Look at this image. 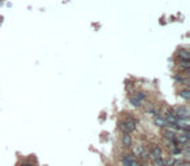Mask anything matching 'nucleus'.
<instances>
[{"instance_id": "nucleus-1", "label": "nucleus", "mask_w": 190, "mask_h": 166, "mask_svg": "<svg viewBox=\"0 0 190 166\" xmlns=\"http://www.w3.org/2000/svg\"><path fill=\"white\" fill-rule=\"evenodd\" d=\"M117 127L122 134H132V132L135 131V129H137V121L129 117V118L124 119V121H120Z\"/></svg>"}, {"instance_id": "nucleus-2", "label": "nucleus", "mask_w": 190, "mask_h": 166, "mask_svg": "<svg viewBox=\"0 0 190 166\" xmlns=\"http://www.w3.org/2000/svg\"><path fill=\"white\" fill-rule=\"evenodd\" d=\"M189 129H190L189 118H177L175 130H178V131H189Z\"/></svg>"}, {"instance_id": "nucleus-3", "label": "nucleus", "mask_w": 190, "mask_h": 166, "mask_svg": "<svg viewBox=\"0 0 190 166\" xmlns=\"http://www.w3.org/2000/svg\"><path fill=\"white\" fill-rule=\"evenodd\" d=\"M163 156V152H161V148L159 145L154 144L153 147H151L150 152H149V158L151 160V161H154V160H158V158H161Z\"/></svg>"}, {"instance_id": "nucleus-4", "label": "nucleus", "mask_w": 190, "mask_h": 166, "mask_svg": "<svg viewBox=\"0 0 190 166\" xmlns=\"http://www.w3.org/2000/svg\"><path fill=\"white\" fill-rule=\"evenodd\" d=\"M175 110V114H176V117L177 118H189V109H188V107H178V108H176V109H173Z\"/></svg>"}, {"instance_id": "nucleus-5", "label": "nucleus", "mask_w": 190, "mask_h": 166, "mask_svg": "<svg viewBox=\"0 0 190 166\" xmlns=\"http://www.w3.org/2000/svg\"><path fill=\"white\" fill-rule=\"evenodd\" d=\"M178 69L185 75H189V70H190V60H180L178 61Z\"/></svg>"}, {"instance_id": "nucleus-6", "label": "nucleus", "mask_w": 190, "mask_h": 166, "mask_svg": "<svg viewBox=\"0 0 190 166\" xmlns=\"http://www.w3.org/2000/svg\"><path fill=\"white\" fill-rule=\"evenodd\" d=\"M164 138L168 143H172L176 140V132L173 129H169V127H165L164 129Z\"/></svg>"}, {"instance_id": "nucleus-7", "label": "nucleus", "mask_w": 190, "mask_h": 166, "mask_svg": "<svg viewBox=\"0 0 190 166\" xmlns=\"http://www.w3.org/2000/svg\"><path fill=\"white\" fill-rule=\"evenodd\" d=\"M154 123H155L156 127H159V129H165V127H167L165 119H164V117H161L160 114L154 117Z\"/></svg>"}, {"instance_id": "nucleus-8", "label": "nucleus", "mask_w": 190, "mask_h": 166, "mask_svg": "<svg viewBox=\"0 0 190 166\" xmlns=\"http://www.w3.org/2000/svg\"><path fill=\"white\" fill-rule=\"evenodd\" d=\"M134 156H137L138 158H147V152L142 145H138L134 148Z\"/></svg>"}, {"instance_id": "nucleus-9", "label": "nucleus", "mask_w": 190, "mask_h": 166, "mask_svg": "<svg viewBox=\"0 0 190 166\" xmlns=\"http://www.w3.org/2000/svg\"><path fill=\"white\" fill-rule=\"evenodd\" d=\"M177 55H178V58L180 60H190V53H189L188 48H180Z\"/></svg>"}, {"instance_id": "nucleus-10", "label": "nucleus", "mask_w": 190, "mask_h": 166, "mask_svg": "<svg viewBox=\"0 0 190 166\" xmlns=\"http://www.w3.org/2000/svg\"><path fill=\"white\" fill-rule=\"evenodd\" d=\"M129 103L132 104V107H134V108H141V107H142V104H143V103L135 95H130V97H129Z\"/></svg>"}, {"instance_id": "nucleus-11", "label": "nucleus", "mask_w": 190, "mask_h": 166, "mask_svg": "<svg viewBox=\"0 0 190 166\" xmlns=\"http://www.w3.org/2000/svg\"><path fill=\"white\" fill-rule=\"evenodd\" d=\"M121 143H122V147H125V148H129L130 145H132V136H130V134H124L122 135V139H121Z\"/></svg>"}, {"instance_id": "nucleus-12", "label": "nucleus", "mask_w": 190, "mask_h": 166, "mask_svg": "<svg viewBox=\"0 0 190 166\" xmlns=\"http://www.w3.org/2000/svg\"><path fill=\"white\" fill-rule=\"evenodd\" d=\"M146 112H147L149 114H153L154 117H155V115H159V114H160L159 108H158V107H154V105H150V107H147Z\"/></svg>"}, {"instance_id": "nucleus-13", "label": "nucleus", "mask_w": 190, "mask_h": 166, "mask_svg": "<svg viewBox=\"0 0 190 166\" xmlns=\"http://www.w3.org/2000/svg\"><path fill=\"white\" fill-rule=\"evenodd\" d=\"M178 95H180V97H181V99H184V100H185V101H188L189 99H190V91L188 90V88H185V90L180 91V93H178Z\"/></svg>"}, {"instance_id": "nucleus-14", "label": "nucleus", "mask_w": 190, "mask_h": 166, "mask_svg": "<svg viewBox=\"0 0 190 166\" xmlns=\"http://www.w3.org/2000/svg\"><path fill=\"white\" fill-rule=\"evenodd\" d=\"M135 96H137L142 103H145V101H146V99H147V95H146V92H143V91L135 92Z\"/></svg>"}, {"instance_id": "nucleus-15", "label": "nucleus", "mask_w": 190, "mask_h": 166, "mask_svg": "<svg viewBox=\"0 0 190 166\" xmlns=\"http://www.w3.org/2000/svg\"><path fill=\"white\" fill-rule=\"evenodd\" d=\"M154 166H164V158H158V160H154L153 161Z\"/></svg>"}]
</instances>
